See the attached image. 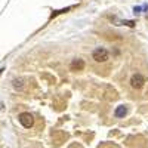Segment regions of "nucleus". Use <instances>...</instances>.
<instances>
[{"label":"nucleus","instance_id":"3","mask_svg":"<svg viewBox=\"0 0 148 148\" xmlns=\"http://www.w3.org/2000/svg\"><path fill=\"white\" fill-rule=\"evenodd\" d=\"M144 83H145V79H144L142 74H139V73L133 74V76L130 77V86L133 89H141L144 86Z\"/></svg>","mask_w":148,"mask_h":148},{"label":"nucleus","instance_id":"2","mask_svg":"<svg viewBox=\"0 0 148 148\" xmlns=\"http://www.w3.org/2000/svg\"><path fill=\"white\" fill-rule=\"evenodd\" d=\"M18 120H19V123L25 127V129H30L33 125H34V119H33V116L30 114V113H21L19 116H18Z\"/></svg>","mask_w":148,"mask_h":148},{"label":"nucleus","instance_id":"8","mask_svg":"<svg viewBox=\"0 0 148 148\" xmlns=\"http://www.w3.org/2000/svg\"><path fill=\"white\" fill-rule=\"evenodd\" d=\"M0 73H2V70H0Z\"/></svg>","mask_w":148,"mask_h":148},{"label":"nucleus","instance_id":"4","mask_svg":"<svg viewBox=\"0 0 148 148\" xmlns=\"http://www.w3.org/2000/svg\"><path fill=\"white\" fill-rule=\"evenodd\" d=\"M83 68H84V61L83 59L76 58V59L71 61V64H70V70L71 71H82Z\"/></svg>","mask_w":148,"mask_h":148},{"label":"nucleus","instance_id":"6","mask_svg":"<svg viewBox=\"0 0 148 148\" xmlns=\"http://www.w3.org/2000/svg\"><path fill=\"white\" fill-rule=\"evenodd\" d=\"M14 88L16 90H22L24 89V80L22 79H15L14 80Z\"/></svg>","mask_w":148,"mask_h":148},{"label":"nucleus","instance_id":"7","mask_svg":"<svg viewBox=\"0 0 148 148\" xmlns=\"http://www.w3.org/2000/svg\"><path fill=\"white\" fill-rule=\"evenodd\" d=\"M133 10H135V14H138V12H141V8L136 6V8H133Z\"/></svg>","mask_w":148,"mask_h":148},{"label":"nucleus","instance_id":"1","mask_svg":"<svg viewBox=\"0 0 148 148\" xmlns=\"http://www.w3.org/2000/svg\"><path fill=\"white\" fill-rule=\"evenodd\" d=\"M92 58L96 61V62H105L108 59V51L105 47H96L93 53H92Z\"/></svg>","mask_w":148,"mask_h":148},{"label":"nucleus","instance_id":"5","mask_svg":"<svg viewBox=\"0 0 148 148\" xmlns=\"http://www.w3.org/2000/svg\"><path fill=\"white\" fill-rule=\"evenodd\" d=\"M126 114H127V108H126L125 105H119V107L116 108V111H114V116H116V117H119V119L125 117Z\"/></svg>","mask_w":148,"mask_h":148}]
</instances>
